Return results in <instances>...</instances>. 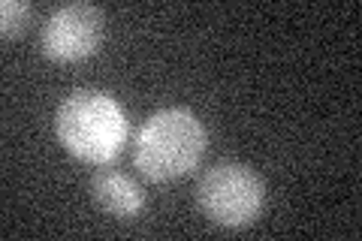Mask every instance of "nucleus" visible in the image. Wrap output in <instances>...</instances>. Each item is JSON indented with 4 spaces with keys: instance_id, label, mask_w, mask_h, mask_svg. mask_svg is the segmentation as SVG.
Masks as SVG:
<instances>
[{
    "instance_id": "nucleus-1",
    "label": "nucleus",
    "mask_w": 362,
    "mask_h": 241,
    "mask_svg": "<svg viewBox=\"0 0 362 241\" xmlns=\"http://www.w3.org/2000/svg\"><path fill=\"white\" fill-rule=\"evenodd\" d=\"M54 136L66 154L90 166H109L130 139L121 102L100 88H76L54 109Z\"/></svg>"
},
{
    "instance_id": "nucleus-2",
    "label": "nucleus",
    "mask_w": 362,
    "mask_h": 241,
    "mask_svg": "<svg viewBox=\"0 0 362 241\" xmlns=\"http://www.w3.org/2000/svg\"><path fill=\"white\" fill-rule=\"evenodd\" d=\"M209 148L206 124L190 109H160L139 127L133 163L148 181H175L197 172Z\"/></svg>"
},
{
    "instance_id": "nucleus-3",
    "label": "nucleus",
    "mask_w": 362,
    "mask_h": 241,
    "mask_svg": "<svg viewBox=\"0 0 362 241\" xmlns=\"http://www.w3.org/2000/svg\"><path fill=\"white\" fill-rule=\"evenodd\" d=\"M197 205L211 223L242 229L254 223L266 205V184L251 166L223 160L199 175Z\"/></svg>"
},
{
    "instance_id": "nucleus-4",
    "label": "nucleus",
    "mask_w": 362,
    "mask_h": 241,
    "mask_svg": "<svg viewBox=\"0 0 362 241\" xmlns=\"http://www.w3.org/2000/svg\"><path fill=\"white\" fill-rule=\"evenodd\" d=\"M106 37V16L94 4H66L52 9L40 28V49L54 64H78L97 54Z\"/></svg>"
},
{
    "instance_id": "nucleus-5",
    "label": "nucleus",
    "mask_w": 362,
    "mask_h": 241,
    "mask_svg": "<svg viewBox=\"0 0 362 241\" xmlns=\"http://www.w3.org/2000/svg\"><path fill=\"white\" fill-rule=\"evenodd\" d=\"M90 196L106 214L118 221H136L145 208V190L118 169H100L90 178Z\"/></svg>"
},
{
    "instance_id": "nucleus-6",
    "label": "nucleus",
    "mask_w": 362,
    "mask_h": 241,
    "mask_svg": "<svg viewBox=\"0 0 362 241\" xmlns=\"http://www.w3.org/2000/svg\"><path fill=\"white\" fill-rule=\"evenodd\" d=\"M30 18H33V6L28 0H4L0 4V33H4V40L21 37L28 30Z\"/></svg>"
}]
</instances>
